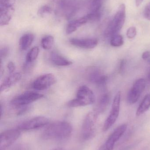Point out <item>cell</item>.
I'll list each match as a JSON object with an SVG mask.
<instances>
[{
  "label": "cell",
  "instance_id": "1",
  "mask_svg": "<svg viewBox=\"0 0 150 150\" xmlns=\"http://www.w3.org/2000/svg\"><path fill=\"white\" fill-rule=\"evenodd\" d=\"M73 128L67 122L58 121L49 125L43 131L42 137L45 140H63L71 136Z\"/></svg>",
  "mask_w": 150,
  "mask_h": 150
},
{
  "label": "cell",
  "instance_id": "2",
  "mask_svg": "<svg viewBox=\"0 0 150 150\" xmlns=\"http://www.w3.org/2000/svg\"><path fill=\"white\" fill-rule=\"evenodd\" d=\"M126 18V5L121 4L119 6L112 20L108 24L105 31V36L106 38H112L118 34L125 23Z\"/></svg>",
  "mask_w": 150,
  "mask_h": 150
},
{
  "label": "cell",
  "instance_id": "3",
  "mask_svg": "<svg viewBox=\"0 0 150 150\" xmlns=\"http://www.w3.org/2000/svg\"><path fill=\"white\" fill-rule=\"evenodd\" d=\"M81 5V0H60L56 6V14L69 20L78 12Z\"/></svg>",
  "mask_w": 150,
  "mask_h": 150
},
{
  "label": "cell",
  "instance_id": "4",
  "mask_svg": "<svg viewBox=\"0 0 150 150\" xmlns=\"http://www.w3.org/2000/svg\"><path fill=\"white\" fill-rule=\"evenodd\" d=\"M95 101L93 91L86 86H82L77 90L75 98L70 100L67 105L71 108L92 105Z\"/></svg>",
  "mask_w": 150,
  "mask_h": 150
},
{
  "label": "cell",
  "instance_id": "5",
  "mask_svg": "<svg viewBox=\"0 0 150 150\" xmlns=\"http://www.w3.org/2000/svg\"><path fill=\"white\" fill-rule=\"evenodd\" d=\"M98 113L90 112L85 117L82 128L81 136L84 141L90 140L94 136L96 132Z\"/></svg>",
  "mask_w": 150,
  "mask_h": 150
},
{
  "label": "cell",
  "instance_id": "6",
  "mask_svg": "<svg viewBox=\"0 0 150 150\" xmlns=\"http://www.w3.org/2000/svg\"><path fill=\"white\" fill-rule=\"evenodd\" d=\"M16 0H0V25L9 23L15 11Z\"/></svg>",
  "mask_w": 150,
  "mask_h": 150
},
{
  "label": "cell",
  "instance_id": "7",
  "mask_svg": "<svg viewBox=\"0 0 150 150\" xmlns=\"http://www.w3.org/2000/svg\"><path fill=\"white\" fill-rule=\"evenodd\" d=\"M121 99V92L119 91L114 97L111 112L103 126V131L104 132L107 131L114 124L118 119L119 115Z\"/></svg>",
  "mask_w": 150,
  "mask_h": 150
},
{
  "label": "cell",
  "instance_id": "8",
  "mask_svg": "<svg viewBox=\"0 0 150 150\" xmlns=\"http://www.w3.org/2000/svg\"><path fill=\"white\" fill-rule=\"evenodd\" d=\"M41 93L32 91H27L15 97L11 101V104L17 108L28 105L29 104L38 100L44 97Z\"/></svg>",
  "mask_w": 150,
  "mask_h": 150
},
{
  "label": "cell",
  "instance_id": "9",
  "mask_svg": "<svg viewBox=\"0 0 150 150\" xmlns=\"http://www.w3.org/2000/svg\"><path fill=\"white\" fill-rule=\"evenodd\" d=\"M127 125L123 124L119 126L110 135L106 142L98 150H113L114 144L122 137L127 130Z\"/></svg>",
  "mask_w": 150,
  "mask_h": 150
},
{
  "label": "cell",
  "instance_id": "10",
  "mask_svg": "<svg viewBox=\"0 0 150 150\" xmlns=\"http://www.w3.org/2000/svg\"><path fill=\"white\" fill-rule=\"evenodd\" d=\"M146 87V81L144 79H137L133 84L127 95V101L129 104H135L138 100Z\"/></svg>",
  "mask_w": 150,
  "mask_h": 150
},
{
  "label": "cell",
  "instance_id": "11",
  "mask_svg": "<svg viewBox=\"0 0 150 150\" xmlns=\"http://www.w3.org/2000/svg\"><path fill=\"white\" fill-rule=\"evenodd\" d=\"M56 82L55 76L52 74H46L38 77L33 83L32 86L35 90L44 91L54 84Z\"/></svg>",
  "mask_w": 150,
  "mask_h": 150
},
{
  "label": "cell",
  "instance_id": "12",
  "mask_svg": "<svg viewBox=\"0 0 150 150\" xmlns=\"http://www.w3.org/2000/svg\"><path fill=\"white\" fill-rule=\"evenodd\" d=\"M49 122L48 118L44 116H38L22 122L18 125V129L22 130L37 129L46 126Z\"/></svg>",
  "mask_w": 150,
  "mask_h": 150
},
{
  "label": "cell",
  "instance_id": "13",
  "mask_svg": "<svg viewBox=\"0 0 150 150\" xmlns=\"http://www.w3.org/2000/svg\"><path fill=\"white\" fill-rule=\"evenodd\" d=\"M20 135L19 130L9 129L2 133L0 136V150H5L9 147Z\"/></svg>",
  "mask_w": 150,
  "mask_h": 150
},
{
  "label": "cell",
  "instance_id": "14",
  "mask_svg": "<svg viewBox=\"0 0 150 150\" xmlns=\"http://www.w3.org/2000/svg\"><path fill=\"white\" fill-rule=\"evenodd\" d=\"M70 42L72 45L79 48L91 49L95 48L98 45V41L95 38L71 39Z\"/></svg>",
  "mask_w": 150,
  "mask_h": 150
},
{
  "label": "cell",
  "instance_id": "15",
  "mask_svg": "<svg viewBox=\"0 0 150 150\" xmlns=\"http://www.w3.org/2000/svg\"><path fill=\"white\" fill-rule=\"evenodd\" d=\"M88 79L91 83L98 86H103L106 83L107 77L99 70L93 69L90 71Z\"/></svg>",
  "mask_w": 150,
  "mask_h": 150
},
{
  "label": "cell",
  "instance_id": "16",
  "mask_svg": "<svg viewBox=\"0 0 150 150\" xmlns=\"http://www.w3.org/2000/svg\"><path fill=\"white\" fill-rule=\"evenodd\" d=\"M22 78V75L18 73L11 74L3 81L1 85V92L9 90L12 86L16 84Z\"/></svg>",
  "mask_w": 150,
  "mask_h": 150
},
{
  "label": "cell",
  "instance_id": "17",
  "mask_svg": "<svg viewBox=\"0 0 150 150\" xmlns=\"http://www.w3.org/2000/svg\"><path fill=\"white\" fill-rule=\"evenodd\" d=\"M90 22V19L87 15L78 19L71 21L67 25L66 33L68 34H71L75 32L79 27Z\"/></svg>",
  "mask_w": 150,
  "mask_h": 150
},
{
  "label": "cell",
  "instance_id": "18",
  "mask_svg": "<svg viewBox=\"0 0 150 150\" xmlns=\"http://www.w3.org/2000/svg\"><path fill=\"white\" fill-rule=\"evenodd\" d=\"M50 59L53 64L59 67H67L72 64V62L55 52L51 54Z\"/></svg>",
  "mask_w": 150,
  "mask_h": 150
},
{
  "label": "cell",
  "instance_id": "19",
  "mask_svg": "<svg viewBox=\"0 0 150 150\" xmlns=\"http://www.w3.org/2000/svg\"><path fill=\"white\" fill-rule=\"evenodd\" d=\"M110 101V95L109 93L103 94L99 99L97 105L95 108V112L98 114L103 112L108 106Z\"/></svg>",
  "mask_w": 150,
  "mask_h": 150
},
{
  "label": "cell",
  "instance_id": "20",
  "mask_svg": "<svg viewBox=\"0 0 150 150\" xmlns=\"http://www.w3.org/2000/svg\"><path fill=\"white\" fill-rule=\"evenodd\" d=\"M34 39V36L32 33H26L23 35L19 40V46L21 50H27L32 44Z\"/></svg>",
  "mask_w": 150,
  "mask_h": 150
},
{
  "label": "cell",
  "instance_id": "21",
  "mask_svg": "<svg viewBox=\"0 0 150 150\" xmlns=\"http://www.w3.org/2000/svg\"><path fill=\"white\" fill-rule=\"evenodd\" d=\"M150 108V94H147L139 105L136 112V116L143 114L149 110Z\"/></svg>",
  "mask_w": 150,
  "mask_h": 150
},
{
  "label": "cell",
  "instance_id": "22",
  "mask_svg": "<svg viewBox=\"0 0 150 150\" xmlns=\"http://www.w3.org/2000/svg\"><path fill=\"white\" fill-rule=\"evenodd\" d=\"M39 53V48L38 47H34L27 53L26 56L27 63H32L36 60Z\"/></svg>",
  "mask_w": 150,
  "mask_h": 150
},
{
  "label": "cell",
  "instance_id": "23",
  "mask_svg": "<svg viewBox=\"0 0 150 150\" xmlns=\"http://www.w3.org/2000/svg\"><path fill=\"white\" fill-rule=\"evenodd\" d=\"M54 43V38L50 35L45 36L41 39V46L45 50H49L51 49Z\"/></svg>",
  "mask_w": 150,
  "mask_h": 150
},
{
  "label": "cell",
  "instance_id": "24",
  "mask_svg": "<svg viewBox=\"0 0 150 150\" xmlns=\"http://www.w3.org/2000/svg\"><path fill=\"white\" fill-rule=\"evenodd\" d=\"M104 0H92L90 6V12L92 13H101V8Z\"/></svg>",
  "mask_w": 150,
  "mask_h": 150
},
{
  "label": "cell",
  "instance_id": "25",
  "mask_svg": "<svg viewBox=\"0 0 150 150\" xmlns=\"http://www.w3.org/2000/svg\"><path fill=\"white\" fill-rule=\"evenodd\" d=\"M124 44V39L121 35L117 34L112 37L110 40L111 45L114 47H119Z\"/></svg>",
  "mask_w": 150,
  "mask_h": 150
},
{
  "label": "cell",
  "instance_id": "26",
  "mask_svg": "<svg viewBox=\"0 0 150 150\" xmlns=\"http://www.w3.org/2000/svg\"><path fill=\"white\" fill-rule=\"evenodd\" d=\"M52 12V9L50 6L48 5L41 6L38 11V14L41 17H45L51 14Z\"/></svg>",
  "mask_w": 150,
  "mask_h": 150
},
{
  "label": "cell",
  "instance_id": "27",
  "mask_svg": "<svg viewBox=\"0 0 150 150\" xmlns=\"http://www.w3.org/2000/svg\"><path fill=\"white\" fill-rule=\"evenodd\" d=\"M137 30L134 26H131L128 28L127 32V36L129 39H132L136 36Z\"/></svg>",
  "mask_w": 150,
  "mask_h": 150
},
{
  "label": "cell",
  "instance_id": "28",
  "mask_svg": "<svg viewBox=\"0 0 150 150\" xmlns=\"http://www.w3.org/2000/svg\"><path fill=\"white\" fill-rule=\"evenodd\" d=\"M144 16L147 20L150 21V2L145 6L144 10Z\"/></svg>",
  "mask_w": 150,
  "mask_h": 150
},
{
  "label": "cell",
  "instance_id": "29",
  "mask_svg": "<svg viewBox=\"0 0 150 150\" xmlns=\"http://www.w3.org/2000/svg\"><path fill=\"white\" fill-rule=\"evenodd\" d=\"M7 67H8V70H9V72L11 74H14V72L16 70V66H15L14 62H9L8 64Z\"/></svg>",
  "mask_w": 150,
  "mask_h": 150
},
{
  "label": "cell",
  "instance_id": "30",
  "mask_svg": "<svg viewBox=\"0 0 150 150\" xmlns=\"http://www.w3.org/2000/svg\"><path fill=\"white\" fill-rule=\"evenodd\" d=\"M9 48L7 47H4L2 48L1 50V60H2L3 58H5L7 57V55L9 54Z\"/></svg>",
  "mask_w": 150,
  "mask_h": 150
},
{
  "label": "cell",
  "instance_id": "31",
  "mask_svg": "<svg viewBox=\"0 0 150 150\" xmlns=\"http://www.w3.org/2000/svg\"><path fill=\"white\" fill-rule=\"evenodd\" d=\"M150 57V52L149 51H145L142 54V58L144 60L148 59Z\"/></svg>",
  "mask_w": 150,
  "mask_h": 150
},
{
  "label": "cell",
  "instance_id": "32",
  "mask_svg": "<svg viewBox=\"0 0 150 150\" xmlns=\"http://www.w3.org/2000/svg\"><path fill=\"white\" fill-rule=\"evenodd\" d=\"M125 64V60H122L121 62L120 65V72L122 71V69H123V68H124Z\"/></svg>",
  "mask_w": 150,
  "mask_h": 150
},
{
  "label": "cell",
  "instance_id": "33",
  "mask_svg": "<svg viewBox=\"0 0 150 150\" xmlns=\"http://www.w3.org/2000/svg\"><path fill=\"white\" fill-rule=\"evenodd\" d=\"M144 1V0H136V7H139L142 4Z\"/></svg>",
  "mask_w": 150,
  "mask_h": 150
},
{
  "label": "cell",
  "instance_id": "34",
  "mask_svg": "<svg viewBox=\"0 0 150 150\" xmlns=\"http://www.w3.org/2000/svg\"><path fill=\"white\" fill-rule=\"evenodd\" d=\"M52 150H65L63 148H56V149H53Z\"/></svg>",
  "mask_w": 150,
  "mask_h": 150
},
{
  "label": "cell",
  "instance_id": "35",
  "mask_svg": "<svg viewBox=\"0 0 150 150\" xmlns=\"http://www.w3.org/2000/svg\"><path fill=\"white\" fill-rule=\"evenodd\" d=\"M148 79L150 82V70L149 72V74H148Z\"/></svg>",
  "mask_w": 150,
  "mask_h": 150
}]
</instances>
